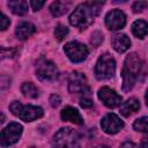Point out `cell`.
Listing matches in <instances>:
<instances>
[{"instance_id": "1", "label": "cell", "mask_w": 148, "mask_h": 148, "mask_svg": "<svg viewBox=\"0 0 148 148\" xmlns=\"http://www.w3.org/2000/svg\"><path fill=\"white\" fill-rule=\"evenodd\" d=\"M103 5V1H87L80 3L71 14L69 23L76 28L86 29L94 22L95 17L99 14Z\"/></svg>"}, {"instance_id": "2", "label": "cell", "mask_w": 148, "mask_h": 148, "mask_svg": "<svg viewBox=\"0 0 148 148\" xmlns=\"http://www.w3.org/2000/svg\"><path fill=\"white\" fill-rule=\"evenodd\" d=\"M142 69H143V61L135 52L130 53L125 58L124 67L121 71L124 91H130L134 87L136 80L142 74Z\"/></svg>"}, {"instance_id": "3", "label": "cell", "mask_w": 148, "mask_h": 148, "mask_svg": "<svg viewBox=\"0 0 148 148\" xmlns=\"http://www.w3.org/2000/svg\"><path fill=\"white\" fill-rule=\"evenodd\" d=\"M54 148H80V138L71 127H62L53 135Z\"/></svg>"}, {"instance_id": "4", "label": "cell", "mask_w": 148, "mask_h": 148, "mask_svg": "<svg viewBox=\"0 0 148 148\" xmlns=\"http://www.w3.org/2000/svg\"><path fill=\"white\" fill-rule=\"evenodd\" d=\"M9 110L14 116H17L24 121H34L43 116V109L36 105H22L18 101H14L9 105Z\"/></svg>"}, {"instance_id": "5", "label": "cell", "mask_w": 148, "mask_h": 148, "mask_svg": "<svg viewBox=\"0 0 148 148\" xmlns=\"http://www.w3.org/2000/svg\"><path fill=\"white\" fill-rule=\"evenodd\" d=\"M116 72V61L109 53L102 54L95 66V75L98 80H108L113 76Z\"/></svg>"}, {"instance_id": "6", "label": "cell", "mask_w": 148, "mask_h": 148, "mask_svg": "<svg viewBox=\"0 0 148 148\" xmlns=\"http://www.w3.org/2000/svg\"><path fill=\"white\" fill-rule=\"evenodd\" d=\"M36 75L40 81L52 82L56 81L59 76V72L57 66L45 58H40L36 62Z\"/></svg>"}, {"instance_id": "7", "label": "cell", "mask_w": 148, "mask_h": 148, "mask_svg": "<svg viewBox=\"0 0 148 148\" xmlns=\"http://www.w3.org/2000/svg\"><path fill=\"white\" fill-rule=\"evenodd\" d=\"M22 131H23V127L21 124H18V123L8 124L1 132V138H0L1 147L6 148V147H9V146L16 143L21 138Z\"/></svg>"}, {"instance_id": "8", "label": "cell", "mask_w": 148, "mask_h": 148, "mask_svg": "<svg viewBox=\"0 0 148 148\" xmlns=\"http://www.w3.org/2000/svg\"><path fill=\"white\" fill-rule=\"evenodd\" d=\"M64 51H65L66 56L68 57V59L72 62L83 61L88 57V53H89L88 47L84 44H82L80 42H76V40H73V42H69V43L65 44Z\"/></svg>"}, {"instance_id": "9", "label": "cell", "mask_w": 148, "mask_h": 148, "mask_svg": "<svg viewBox=\"0 0 148 148\" xmlns=\"http://www.w3.org/2000/svg\"><path fill=\"white\" fill-rule=\"evenodd\" d=\"M68 90L72 94L86 95L89 92V86L87 83L86 76L80 72H73L68 81Z\"/></svg>"}, {"instance_id": "10", "label": "cell", "mask_w": 148, "mask_h": 148, "mask_svg": "<svg viewBox=\"0 0 148 148\" xmlns=\"http://www.w3.org/2000/svg\"><path fill=\"white\" fill-rule=\"evenodd\" d=\"M102 130L108 134H116L124 127V121L114 113L105 114L101 120Z\"/></svg>"}, {"instance_id": "11", "label": "cell", "mask_w": 148, "mask_h": 148, "mask_svg": "<svg viewBox=\"0 0 148 148\" xmlns=\"http://www.w3.org/2000/svg\"><path fill=\"white\" fill-rule=\"evenodd\" d=\"M97 96L98 98L103 102V104L110 109H113V108H117L121 104V96L118 95L114 90L108 88V87H103L98 90L97 92Z\"/></svg>"}, {"instance_id": "12", "label": "cell", "mask_w": 148, "mask_h": 148, "mask_svg": "<svg viewBox=\"0 0 148 148\" xmlns=\"http://www.w3.org/2000/svg\"><path fill=\"white\" fill-rule=\"evenodd\" d=\"M126 24V15L120 9H113L105 16V25L110 30H120Z\"/></svg>"}, {"instance_id": "13", "label": "cell", "mask_w": 148, "mask_h": 148, "mask_svg": "<svg viewBox=\"0 0 148 148\" xmlns=\"http://www.w3.org/2000/svg\"><path fill=\"white\" fill-rule=\"evenodd\" d=\"M60 116H61V119L64 121H71V123L76 124V125L83 124V118L81 117L80 112L73 106H66L61 111Z\"/></svg>"}, {"instance_id": "14", "label": "cell", "mask_w": 148, "mask_h": 148, "mask_svg": "<svg viewBox=\"0 0 148 148\" xmlns=\"http://www.w3.org/2000/svg\"><path fill=\"white\" fill-rule=\"evenodd\" d=\"M133 127L135 131L143 133V138L141 140V148H148V117H141L133 123Z\"/></svg>"}, {"instance_id": "15", "label": "cell", "mask_w": 148, "mask_h": 148, "mask_svg": "<svg viewBox=\"0 0 148 148\" xmlns=\"http://www.w3.org/2000/svg\"><path fill=\"white\" fill-rule=\"evenodd\" d=\"M112 46L118 53H124L131 46L130 38L125 34H117L112 38Z\"/></svg>"}, {"instance_id": "16", "label": "cell", "mask_w": 148, "mask_h": 148, "mask_svg": "<svg viewBox=\"0 0 148 148\" xmlns=\"http://www.w3.org/2000/svg\"><path fill=\"white\" fill-rule=\"evenodd\" d=\"M36 31V28L32 23L30 22H21L17 24L16 27V30H15V34H16V37L21 40H24V39H28L31 35H34Z\"/></svg>"}, {"instance_id": "17", "label": "cell", "mask_w": 148, "mask_h": 148, "mask_svg": "<svg viewBox=\"0 0 148 148\" xmlns=\"http://www.w3.org/2000/svg\"><path fill=\"white\" fill-rule=\"evenodd\" d=\"M139 109H140V102L136 98L132 97V98H128L126 102H124L120 105V113L125 117H128V116L135 113Z\"/></svg>"}, {"instance_id": "18", "label": "cell", "mask_w": 148, "mask_h": 148, "mask_svg": "<svg viewBox=\"0 0 148 148\" xmlns=\"http://www.w3.org/2000/svg\"><path fill=\"white\" fill-rule=\"evenodd\" d=\"M69 1H53L50 6V12L53 16H61L69 9Z\"/></svg>"}, {"instance_id": "19", "label": "cell", "mask_w": 148, "mask_h": 148, "mask_svg": "<svg viewBox=\"0 0 148 148\" xmlns=\"http://www.w3.org/2000/svg\"><path fill=\"white\" fill-rule=\"evenodd\" d=\"M132 32L135 37L142 39L148 34V23L143 20H136L132 24Z\"/></svg>"}, {"instance_id": "20", "label": "cell", "mask_w": 148, "mask_h": 148, "mask_svg": "<svg viewBox=\"0 0 148 148\" xmlns=\"http://www.w3.org/2000/svg\"><path fill=\"white\" fill-rule=\"evenodd\" d=\"M8 7L16 15H24L28 12V2L23 1V0L8 1Z\"/></svg>"}, {"instance_id": "21", "label": "cell", "mask_w": 148, "mask_h": 148, "mask_svg": "<svg viewBox=\"0 0 148 148\" xmlns=\"http://www.w3.org/2000/svg\"><path fill=\"white\" fill-rule=\"evenodd\" d=\"M21 91L28 98H36L39 95L38 88L34 83H31V82H24L22 84V87H21Z\"/></svg>"}, {"instance_id": "22", "label": "cell", "mask_w": 148, "mask_h": 148, "mask_svg": "<svg viewBox=\"0 0 148 148\" xmlns=\"http://www.w3.org/2000/svg\"><path fill=\"white\" fill-rule=\"evenodd\" d=\"M67 34H68V29L62 24H58L54 29V36H56L57 40H59V42L62 40L67 36Z\"/></svg>"}, {"instance_id": "23", "label": "cell", "mask_w": 148, "mask_h": 148, "mask_svg": "<svg viewBox=\"0 0 148 148\" xmlns=\"http://www.w3.org/2000/svg\"><path fill=\"white\" fill-rule=\"evenodd\" d=\"M147 6H148V2L147 1H135L132 5V9H133L134 13H140L143 9H146Z\"/></svg>"}, {"instance_id": "24", "label": "cell", "mask_w": 148, "mask_h": 148, "mask_svg": "<svg viewBox=\"0 0 148 148\" xmlns=\"http://www.w3.org/2000/svg\"><path fill=\"white\" fill-rule=\"evenodd\" d=\"M9 24H10L9 18H8L3 13H1V14H0V29H1V30H6V29L9 27Z\"/></svg>"}, {"instance_id": "25", "label": "cell", "mask_w": 148, "mask_h": 148, "mask_svg": "<svg viewBox=\"0 0 148 148\" xmlns=\"http://www.w3.org/2000/svg\"><path fill=\"white\" fill-rule=\"evenodd\" d=\"M15 53V50L14 49H6V47H1V58L5 59V58H9V57H13Z\"/></svg>"}, {"instance_id": "26", "label": "cell", "mask_w": 148, "mask_h": 148, "mask_svg": "<svg viewBox=\"0 0 148 148\" xmlns=\"http://www.w3.org/2000/svg\"><path fill=\"white\" fill-rule=\"evenodd\" d=\"M50 103H51V105L53 108H58L60 105V103H61V99H60V97L58 95H52L50 97Z\"/></svg>"}, {"instance_id": "27", "label": "cell", "mask_w": 148, "mask_h": 148, "mask_svg": "<svg viewBox=\"0 0 148 148\" xmlns=\"http://www.w3.org/2000/svg\"><path fill=\"white\" fill-rule=\"evenodd\" d=\"M80 104H81L82 108H90V106L92 105V101H91L88 96H83V97L81 98Z\"/></svg>"}, {"instance_id": "28", "label": "cell", "mask_w": 148, "mask_h": 148, "mask_svg": "<svg viewBox=\"0 0 148 148\" xmlns=\"http://www.w3.org/2000/svg\"><path fill=\"white\" fill-rule=\"evenodd\" d=\"M44 1H36V0H32V1H30V6H31V8L36 12V10H39L43 6H44Z\"/></svg>"}, {"instance_id": "29", "label": "cell", "mask_w": 148, "mask_h": 148, "mask_svg": "<svg viewBox=\"0 0 148 148\" xmlns=\"http://www.w3.org/2000/svg\"><path fill=\"white\" fill-rule=\"evenodd\" d=\"M120 148H141V147L136 146V145H135V143H133V142L126 141V142H124V143L120 146Z\"/></svg>"}, {"instance_id": "30", "label": "cell", "mask_w": 148, "mask_h": 148, "mask_svg": "<svg viewBox=\"0 0 148 148\" xmlns=\"http://www.w3.org/2000/svg\"><path fill=\"white\" fill-rule=\"evenodd\" d=\"M145 98H146V104L148 105V89H147V91H146V96H145Z\"/></svg>"}, {"instance_id": "31", "label": "cell", "mask_w": 148, "mask_h": 148, "mask_svg": "<svg viewBox=\"0 0 148 148\" xmlns=\"http://www.w3.org/2000/svg\"><path fill=\"white\" fill-rule=\"evenodd\" d=\"M96 148H109L108 146H97Z\"/></svg>"}, {"instance_id": "32", "label": "cell", "mask_w": 148, "mask_h": 148, "mask_svg": "<svg viewBox=\"0 0 148 148\" xmlns=\"http://www.w3.org/2000/svg\"><path fill=\"white\" fill-rule=\"evenodd\" d=\"M29 148H36V147H29Z\"/></svg>"}]
</instances>
